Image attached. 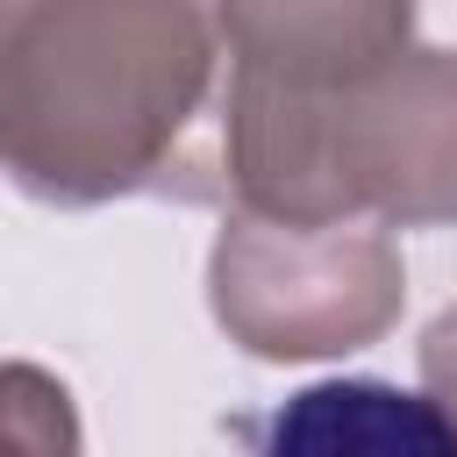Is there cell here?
I'll return each instance as SVG.
<instances>
[{
  "label": "cell",
  "mask_w": 457,
  "mask_h": 457,
  "mask_svg": "<svg viewBox=\"0 0 457 457\" xmlns=\"http://www.w3.org/2000/svg\"><path fill=\"white\" fill-rule=\"evenodd\" d=\"M0 457H86L71 386L29 357H0Z\"/></svg>",
  "instance_id": "5b68a950"
},
{
  "label": "cell",
  "mask_w": 457,
  "mask_h": 457,
  "mask_svg": "<svg viewBox=\"0 0 457 457\" xmlns=\"http://www.w3.org/2000/svg\"><path fill=\"white\" fill-rule=\"evenodd\" d=\"M221 107L314 114L414 43V0H207Z\"/></svg>",
  "instance_id": "3957f363"
},
{
  "label": "cell",
  "mask_w": 457,
  "mask_h": 457,
  "mask_svg": "<svg viewBox=\"0 0 457 457\" xmlns=\"http://www.w3.org/2000/svg\"><path fill=\"white\" fill-rule=\"evenodd\" d=\"M414 29L457 50V0H414Z\"/></svg>",
  "instance_id": "52a82bcc"
},
{
  "label": "cell",
  "mask_w": 457,
  "mask_h": 457,
  "mask_svg": "<svg viewBox=\"0 0 457 457\" xmlns=\"http://www.w3.org/2000/svg\"><path fill=\"white\" fill-rule=\"evenodd\" d=\"M207 307L257 364H321L371 350L407 307L400 243L371 221L228 214L207 250Z\"/></svg>",
  "instance_id": "7a4b0ae2"
},
{
  "label": "cell",
  "mask_w": 457,
  "mask_h": 457,
  "mask_svg": "<svg viewBox=\"0 0 457 457\" xmlns=\"http://www.w3.org/2000/svg\"><path fill=\"white\" fill-rule=\"evenodd\" d=\"M207 0H0V179L43 207L221 200Z\"/></svg>",
  "instance_id": "6da1fadb"
},
{
  "label": "cell",
  "mask_w": 457,
  "mask_h": 457,
  "mask_svg": "<svg viewBox=\"0 0 457 457\" xmlns=\"http://www.w3.org/2000/svg\"><path fill=\"white\" fill-rule=\"evenodd\" d=\"M257 457H457V428L393 378H321L264 414Z\"/></svg>",
  "instance_id": "277c9868"
},
{
  "label": "cell",
  "mask_w": 457,
  "mask_h": 457,
  "mask_svg": "<svg viewBox=\"0 0 457 457\" xmlns=\"http://www.w3.org/2000/svg\"><path fill=\"white\" fill-rule=\"evenodd\" d=\"M421 386H428V400L450 414V428H457V300L421 328Z\"/></svg>",
  "instance_id": "8992f818"
}]
</instances>
